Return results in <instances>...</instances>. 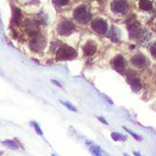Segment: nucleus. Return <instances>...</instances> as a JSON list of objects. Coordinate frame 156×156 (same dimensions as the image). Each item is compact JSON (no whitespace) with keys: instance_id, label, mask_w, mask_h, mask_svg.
<instances>
[{"instance_id":"12","label":"nucleus","mask_w":156,"mask_h":156,"mask_svg":"<svg viewBox=\"0 0 156 156\" xmlns=\"http://www.w3.org/2000/svg\"><path fill=\"white\" fill-rule=\"evenodd\" d=\"M129 82L131 85V88H132V90L134 92H138L141 88V84H140V80L138 79V78L134 77V78H132L131 80H129Z\"/></svg>"},{"instance_id":"21","label":"nucleus","mask_w":156,"mask_h":156,"mask_svg":"<svg viewBox=\"0 0 156 156\" xmlns=\"http://www.w3.org/2000/svg\"><path fill=\"white\" fill-rule=\"evenodd\" d=\"M98 119H99V120H101V121H102L103 123H105V124H108V122H107V121H106L105 119H103L102 118H100V117H99V118H98Z\"/></svg>"},{"instance_id":"4","label":"nucleus","mask_w":156,"mask_h":156,"mask_svg":"<svg viewBox=\"0 0 156 156\" xmlns=\"http://www.w3.org/2000/svg\"><path fill=\"white\" fill-rule=\"evenodd\" d=\"M75 30L74 25L67 20H63L62 22H60L57 26V31L59 34L63 35V36H68L70 34H72Z\"/></svg>"},{"instance_id":"19","label":"nucleus","mask_w":156,"mask_h":156,"mask_svg":"<svg viewBox=\"0 0 156 156\" xmlns=\"http://www.w3.org/2000/svg\"><path fill=\"white\" fill-rule=\"evenodd\" d=\"M124 129H125V130H126V131H128V132H129V133L131 136H133V138H134L135 140H139V141H140V140H141V138H140L139 135H137L136 133H134V132L130 131L129 129H127V128H125V127H124Z\"/></svg>"},{"instance_id":"8","label":"nucleus","mask_w":156,"mask_h":156,"mask_svg":"<svg viewBox=\"0 0 156 156\" xmlns=\"http://www.w3.org/2000/svg\"><path fill=\"white\" fill-rule=\"evenodd\" d=\"M112 66L113 68L119 73H123L125 71V62L121 55L116 56L112 60Z\"/></svg>"},{"instance_id":"20","label":"nucleus","mask_w":156,"mask_h":156,"mask_svg":"<svg viewBox=\"0 0 156 156\" xmlns=\"http://www.w3.org/2000/svg\"><path fill=\"white\" fill-rule=\"evenodd\" d=\"M32 125H33V127H34V129H35V131L39 134V135H42L43 133H42V130L41 129V128H40V126L36 123V122H33L32 123Z\"/></svg>"},{"instance_id":"17","label":"nucleus","mask_w":156,"mask_h":156,"mask_svg":"<svg viewBox=\"0 0 156 156\" xmlns=\"http://www.w3.org/2000/svg\"><path fill=\"white\" fill-rule=\"evenodd\" d=\"M60 102H61L64 107H66L68 109H70L71 111H74V112L77 111V109L75 108V107H73V106L72 104H70L69 102H64V101H60Z\"/></svg>"},{"instance_id":"5","label":"nucleus","mask_w":156,"mask_h":156,"mask_svg":"<svg viewBox=\"0 0 156 156\" xmlns=\"http://www.w3.org/2000/svg\"><path fill=\"white\" fill-rule=\"evenodd\" d=\"M110 9L114 13L117 14H125L128 11V4L124 0H114L110 4Z\"/></svg>"},{"instance_id":"2","label":"nucleus","mask_w":156,"mask_h":156,"mask_svg":"<svg viewBox=\"0 0 156 156\" xmlns=\"http://www.w3.org/2000/svg\"><path fill=\"white\" fill-rule=\"evenodd\" d=\"M76 55H77V53L74 49H73L72 47H69V46H62L58 50L56 58H57V60L66 61V60H73V58L76 57Z\"/></svg>"},{"instance_id":"1","label":"nucleus","mask_w":156,"mask_h":156,"mask_svg":"<svg viewBox=\"0 0 156 156\" xmlns=\"http://www.w3.org/2000/svg\"><path fill=\"white\" fill-rule=\"evenodd\" d=\"M73 18L77 22H79L81 24H86L90 20L91 14L89 12L88 8L85 5H82L74 9Z\"/></svg>"},{"instance_id":"11","label":"nucleus","mask_w":156,"mask_h":156,"mask_svg":"<svg viewBox=\"0 0 156 156\" xmlns=\"http://www.w3.org/2000/svg\"><path fill=\"white\" fill-rule=\"evenodd\" d=\"M1 143H2L4 146H6L7 148L10 149V150H13V151L20 149V145H19V143H18V142H16L14 140H2V142H1Z\"/></svg>"},{"instance_id":"9","label":"nucleus","mask_w":156,"mask_h":156,"mask_svg":"<svg viewBox=\"0 0 156 156\" xmlns=\"http://www.w3.org/2000/svg\"><path fill=\"white\" fill-rule=\"evenodd\" d=\"M128 30H129V37L131 39H137L138 37L140 36V33H141L140 28L134 22H131L130 24H128Z\"/></svg>"},{"instance_id":"13","label":"nucleus","mask_w":156,"mask_h":156,"mask_svg":"<svg viewBox=\"0 0 156 156\" xmlns=\"http://www.w3.org/2000/svg\"><path fill=\"white\" fill-rule=\"evenodd\" d=\"M140 8L142 10H151L152 9V3L150 1V0H140L139 3Z\"/></svg>"},{"instance_id":"14","label":"nucleus","mask_w":156,"mask_h":156,"mask_svg":"<svg viewBox=\"0 0 156 156\" xmlns=\"http://www.w3.org/2000/svg\"><path fill=\"white\" fill-rule=\"evenodd\" d=\"M111 137H112V139H113L114 140H116V141H124V140H127L126 136H124V135H122V134H120V133H117V132L111 133Z\"/></svg>"},{"instance_id":"18","label":"nucleus","mask_w":156,"mask_h":156,"mask_svg":"<svg viewBox=\"0 0 156 156\" xmlns=\"http://www.w3.org/2000/svg\"><path fill=\"white\" fill-rule=\"evenodd\" d=\"M150 51H151V55H152L154 58H156V41H155L154 43L151 44V48H150Z\"/></svg>"},{"instance_id":"7","label":"nucleus","mask_w":156,"mask_h":156,"mask_svg":"<svg viewBox=\"0 0 156 156\" xmlns=\"http://www.w3.org/2000/svg\"><path fill=\"white\" fill-rule=\"evenodd\" d=\"M131 63L139 69H142L144 67H146L147 65V59L146 57L141 54V53H138L136 55H134L131 58Z\"/></svg>"},{"instance_id":"6","label":"nucleus","mask_w":156,"mask_h":156,"mask_svg":"<svg viewBox=\"0 0 156 156\" xmlns=\"http://www.w3.org/2000/svg\"><path fill=\"white\" fill-rule=\"evenodd\" d=\"M91 28L94 31L99 34H106L108 31V24L102 19H96L91 23Z\"/></svg>"},{"instance_id":"15","label":"nucleus","mask_w":156,"mask_h":156,"mask_svg":"<svg viewBox=\"0 0 156 156\" xmlns=\"http://www.w3.org/2000/svg\"><path fill=\"white\" fill-rule=\"evenodd\" d=\"M90 151H92V153L95 156H102V151L100 150V148L98 146H92L90 148Z\"/></svg>"},{"instance_id":"10","label":"nucleus","mask_w":156,"mask_h":156,"mask_svg":"<svg viewBox=\"0 0 156 156\" xmlns=\"http://www.w3.org/2000/svg\"><path fill=\"white\" fill-rule=\"evenodd\" d=\"M83 51H84V53L86 55H88V56L93 55L97 51V43L95 41H87L85 44V46L83 48Z\"/></svg>"},{"instance_id":"3","label":"nucleus","mask_w":156,"mask_h":156,"mask_svg":"<svg viewBox=\"0 0 156 156\" xmlns=\"http://www.w3.org/2000/svg\"><path fill=\"white\" fill-rule=\"evenodd\" d=\"M45 46H46V40L43 36H41L38 33L32 36V39L30 42V47L33 51L40 52L43 51Z\"/></svg>"},{"instance_id":"16","label":"nucleus","mask_w":156,"mask_h":156,"mask_svg":"<svg viewBox=\"0 0 156 156\" xmlns=\"http://www.w3.org/2000/svg\"><path fill=\"white\" fill-rule=\"evenodd\" d=\"M52 1L57 6H65L70 2V0H52Z\"/></svg>"}]
</instances>
